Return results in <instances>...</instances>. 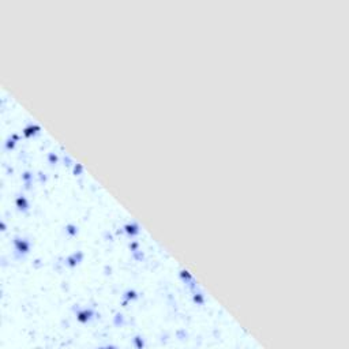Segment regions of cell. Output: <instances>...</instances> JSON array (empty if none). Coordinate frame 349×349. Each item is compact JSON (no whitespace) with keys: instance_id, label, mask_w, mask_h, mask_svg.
Returning a JSON list of instances; mask_svg holds the SVG:
<instances>
[{"instance_id":"obj_1","label":"cell","mask_w":349,"mask_h":349,"mask_svg":"<svg viewBox=\"0 0 349 349\" xmlns=\"http://www.w3.org/2000/svg\"><path fill=\"white\" fill-rule=\"evenodd\" d=\"M30 245H32V243H30L29 239L19 237V236L14 237V248H15V255L19 256V258L25 256L27 252L30 251Z\"/></svg>"},{"instance_id":"obj_2","label":"cell","mask_w":349,"mask_h":349,"mask_svg":"<svg viewBox=\"0 0 349 349\" xmlns=\"http://www.w3.org/2000/svg\"><path fill=\"white\" fill-rule=\"evenodd\" d=\"M94 316V311L91 308H86V310H81L77 312V319L79 320L81 323H87L91 320V318Z\"/></svg>"},{"instance_id":"obj_3","label":"cell","mask_w":349,"mask_h":349,"mask_svg":"<svg viewBox=\"0 0 349 349\" xmlns=\"http://www.w3.org/2000/svg\"><path fill=\"white\" fill-rule=\"evenodd\" d=\"M15 205H16V207H18V210H20V211H26L27 209H29V202H27L26 197L23 194L16 195Z\"/></svg>"},{"instance_id":"obj_4","label":"cell","mask_w":349,"mask_h":349,"mask_svg":"<svg viewBox=\"0 0 349 349\" xmlns=\"http://www.w3.org/2000/svg\"><path fill=\"white\" fill-rule=\"evenodd\" d=\"M124 229H126V232H127L128 235H131V236H134V235H136L139 232V228H138V225H136V224H127L124 227Z\"/></svg>"},{"instance_id":"obj_5","label":"cell","mask_w":349,"mask_h":349,"mask_svg":"<svg viewBox=\"0 0 349 349\" xmlns=\"http://www.w3.org/2000/svg\"><path fill=\"white\" fill-rule=\"evenodd\" d=\"M22 179H23V181H25L26 188H30V186H32V181H33V173L32 172H23Z\"/></svg>"},{"instance_id":"obj_6","label":"cell","mask_w":349,"mask_h":349,"mask_svg":"<svg viewBox=\"0 0 349 349\" xmlns=\"http://www.w3.org/2000/svg\"><path fill=\"white\" fill-rule=\"evenodd\" d=\"M81 258H82V252H78V255H77V254H74L73 256H70V258L67 259V265H70V266H75L78 262L81 261Z\"/></svg>"},{"instance_id":"obj_7","label":"cell","mask_w":349,"mask_h":349,"mask_svg":"<svg viewBox=\"0 0 349 349\" xmlns=\"http://www.w3.org/2000/svg\"><path fill=\"white\" fill-rule=\"evenodd\" d=\"M37 131H40V127H37V126H29V127H26L25 130H23V132H25L26 136H32L34 135Z\"/></svg>"},{"instance_id":"obj_8","label":"cell","mask_w":349,"mask_h":349,"mask_svg":"<svg viewBox=\"0 0 349 349\" xmlns=\"http://www.w3.org/2000/svg\"><path fill=\"white\" fill-rule=\"evenodd\" d=\"M66 232L71 236V237H73V236H75V235L78 233V228L75 227V225L70 224V225H67V227H66Z\"/></svg>"},{"instance_id":"obj_9","label":"cell","mask_w":349,"mask_h":349,"mask_svg":"<svg viewBox=\"0 0 349 349\" xmlns=\"http://www.w3.org/2000/svg\"><path fill=\"white\" fill-rule=\"evenodd\" d=\"M134 344H135L136 348H143V347H145V341H143V338L139 337V336L134 338Z\"/></svg>"},{"instance_id":"obj_10","label":"cell","mask_w":349,"mask_h":349,"mask_svg":"<svg viewBox=\"0 0 349 349\" xmlns=\"http://www.w3.org/2000/svg\"><path fill=\"white\" fill-rule=\"evenodd\" d=\"M48 162H49L51 165H55V164L57 162V156L55 154V153H49V154H48Z\"/></svg>"},{"instance_id":"obj_11","label":"cell","mask_w":349,"mask_h":349,"mask_svg":"<svg viewBox=\"0 0 349 349\" xmlns=\"http://www.w3.org/2000/svg\"><path fill=\"white\" fill-rule=\"evenodd\" d=\"M194 300L197 303H199V304H202L203 303V297H202V293H195V296H194Z\"/></svg>"},{"instance_id":"obj_12","label":"cell","mask_w":349,"mask_h":349,"mask_svg":"<svg viewBox=\"0 0 349 349\" xmlns=\"http://www.w3.org/2000/svg\"><path fill=\"white\" fill-rule=\"evenodd\" d=\"M126 297H128V299H135L136 293L134 292V290H128V292H126Z\"/></svg>"},{"instance_id":"obj_13","label":"cell","mask_w":349,"mask_h":349,"mask_svg":"<svg viewBox=\"0 0 349 349\" xmlns=\"http://www.w3.org/2000/svg\"><path fill=\"white\" fill-rule=\"evenodd\" d=\"M15 139H12V138H10L8 141H7V149H12L14 148V145H15Z\"/></svg>"},{"instance_id":"obj_14","label":"cell","mask_w":349,"mask_h":349,"mask_svg":"<svg viewBox=\"0 0 349 349\" xmlns=\"http://www.w3.org/2000/svg\"><path fill=\"white\" fill-rule=\"evenodd\" d=\"M74 172H75V173H81V172H82V166L79 165V164H77V165H75Z\"/></svg>"}]
</instances>
